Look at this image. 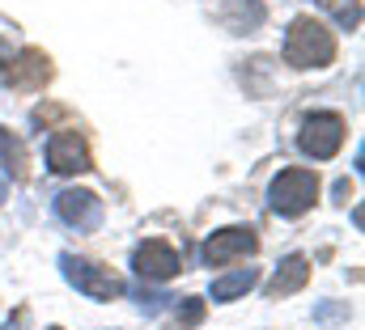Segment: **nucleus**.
<instances>
[{"mask_svg":"<svg viewBox=\"0 0 365 330\" xmlns=\"http://www.w3.org/2000/svg\"><path fill=\"white\" fill-rule=\"evenodd\" d=\"M132 267H136V275L140 280H175L182 271V258L179 250L170 246V242H162V238H153V242H140L136 254H132Z\"/></svg>","mask_w":365,"mask_h":330,"instance_id":"1a4fd4ad","label":"nucleus"},{"mask_svg":"<svg viewBox=\"0 0 365 330\" xmlns=\"http://www.w3.org/2000/svg\"><path fill=\"white\" fill-rule=\"evenodd\" d=\"M255 250H259L255 229H247V225H230V229H217V233L204 242V262H208V267H225V262L247 258V254H255Z\"/></svg>","mask_w":365,"mask_h":330,"instance_id":"0eeeda50","label":"nucleus"},{"mask_svg":"<svg viewBox=\"0 0 365 330\" xmlns=\"http://www.w3.org/2000/svg\"><path fill=\"white\" fill-rule=\"evenodd\" d=\"M47 165H51V174H90L93 153H90L86 132H77V127L51 132V140H47Z\"/></svg>","mask_w":365,"mask_h":330,"instance_id":"39448f33","label":"nucleus"},{"mask_svg":"<svg viewBox=\"0 0 365 330\" xmlns=\"http://www.w3.org/2000/svg\"><path fill=\"white\" fill-rule=\"evenodd\" d=\"M255 280H259L255 267H238V271H230V275H217V280H212V301L225 305V301H234V297H247V292L255 288Z\"/></svg>","mask_w":365,"mask_h":330,"instance_id":"ddd939ff","label":"nucleus"},{"mask_svg":"<svg viewBox=\"0 0 365 330\" xmlns=\"http://www.w3.org/2000/svg\"><path fill=\"white\" fill-rule=\"evenodd\" d=\"M323 9L340 21V30H357L361 26V0H323Z\"/></svg>","mask_w":365,"mask_h":330,"instance_id":"4468645a","label":"nucleus"},{"mask_svg":"<svg viewBox=\"0 0 365 330\" xmlns=\"http://www.w3.org/2000/svg\"><path fill=\"white\" fill-rule=\"evenodd\" d=\"M0 165H4V174H9L13 182H26V178H30V149H26V140H21L17 132H9V127H0Z\"/></svg>","mask_w":365,"mask_h":330,"instance_id":"f8f14e48","label":"nucleus"},{"mask_svg":"<svg viewBox=\"0 0 365 330\" xmlns=\"http://www.w3.org/2000/svg\"><path fill=\"white\" fill-rule=\"evenodd\" d=\"M284 60H289L293 68H327V64L336 60V34H331L319 17L302 13V17L289 21V34H284Z\"/></svg>","mask_w":365,"mask_h":330,"instance_id":"f257e3e1","label":"nucleus"},{"mask_svg":"<svg viewBox=\"0 0 365 330\" xmlns=\"http://www.w3.org/2000/svg\"><path fill=\"white\" fill-rule=\"evenodd\" d=\"M200 318H204V301H200V297H187L182 309L170 318V326L175 330H191V326H200Z\"/></svg>","mask_w":365,"mask_h":330,"instance_id":"2eb2a0df","label":"nucleus"},{"mask_svg":"<svg viewBox=\"0 0 365 330\" xmlns=\"http://www.w3.org/2000/svg\"><path fill=\"white\" fill-rule=\"evenodd\" d=\"M51 77H56V64L38 47H21L17 60L4 68V81H9V89H17V93H43L51 85Z\"/></svg>","mask_w":365,"mask_h":330,"instance_id":"423d86ee","label":"nucleus"},{"mask_svg":"<svg viewBox=\"0 0 365 330\" xmlns=\"http://www.w3.org/2000/svg\"><path fill=\"white\" fill-rule=\"evenodd\" d=\"M319 318H323V322H336V318H344V309H340V305H327V309H319Z\"/></svg>","mask_w":365,"mask_h":330,"instance_id":"f3484780","label":"nucleus"},{"mask_svg":"<svg viewBox=\"0 0 365 330\" xmlns=\"http://www.w3.org/2000/svg\"><path fill=\"white\" fill-rule=\"evenodd\" d=\"M336 199L349 203V199H353V186H349V182H336Z\"/></svg>","mask_w":365,"mask_h":330,"instance_id":"a211bd4d","label":"nucleus"},{"mask_svg":"<svg viewBox=\"0 0 365 330\" xmlns=\"http://www.w3.org/2000/svg\"><path fill=\"white\" fill-rule=\"evenodd\" d=\"M306 280H310V258L306 254H289L280 267H276V275L268 280V297H289V292H302L306 288Z\"/></svg>","mask_w":365,"mask_h":330,"instance_id":"9b49d317","label":"nucleus"},{"mask_svg":"<svg viewBox=\"0 0 365 330\" xmlns=\"http://www.w3.org/2000/svg\"><path fill=\"white\" fill-rule=\"evenodd\" d=\"M221 21L234 34H255L268 21V4L264 0H221Z\"/></svg>","mask_w":365,"mask_h":330,"instance_id":"9d476101","label":"nucleus"},{"mask_svg":"<svg viewBox=\"0 0 365 330\" xmlns=\"http://www.w3.org/2000/svg\"><path fill=\"white\" fill-rule=\"evenodd\" d=\"M21 322H26V314L17 309V314H13V318H9V322H4V326H0V330H21Z\"/></svg>","mask_w":365,"mask_h":330,"instance_id":"6ab92c4d","label":"nucleus"},{"mask_svg":"<svg viewBox=\"0 0 365 330\" xmlns=\"http://www.w3.org/2000/svg\"><path fill=\"white\" fill-rule=\"evenodd\" d=\"M56 212L77 233H93L102 225V216H106V208H102V199L93 191H60L56 195Z\"/></svg>","mask_w":365,"mask_h":330,"instance_id":"6e6552de","label":"nucleus"},{"mask_svg":"<svg viewBox=\"0 0 365 330\" xmlns=\"http://www.w3.org/2000/svg\"><path fill=\"white\" fill-rule=\"evenodd\" d=\"M47 330H60V326H47Z\"/></svg>","mask_w":365,"mask_h":330,"instance_id":"412c9836","label":"nucleus"},{"mask_svg":"<svg viewBox=\"0 0 365 330\" xmlns=\"http://www.w3.org/2000/svg\"><path fill=\"white\" fill-rule=\"evenodd\" d=\"M314 199H319V174L302 169V165L280 169L268 186V203H272L276 216H302L314 208Z\"/></svg>","mask_w":365,"mask_h":330,"instance_id":"7ed1b4c3","label":"nucleus"},{"mask_svg":"<svg viewBox=\"0 0 365 330\" xmlns=\"http://www.w3.org/2000/svg\"><path fill=\"white\" fill-rule=\"evenodd\" d=\"M344 136H349L344 115H336V110H314V115H306V123H302V132H297V149H302L306 157H314V161H331V157L344 149Z\"/></svg>","mask_w":365,"mask_h":330,"instance_id":"20e7f679","label":"nucleus"},{"mask_svg":"<svg viewBox=\"0 0 365 330\" xmlns=\"http://www.w3.org/2000/svg\"><path fill=\"white\" fill-rule=\"evenodd\" d=\"M60 271L90 301H115V297H123V275L115 267H106V262H93V258H81V254H60Z\"/></svg>","mask_w":365,"mask_h":330,"instance_id":"f03ea898","label":"nucleus"},{"mask_svg":"<svg viewBox=\"0 0 365 330\" xmlns=\"http://www.w3.org/2000/svg\"><path fill=\"white\" fill-rule=\"evenodd\" d=\"M56 119H68V110H64V106H56V102H47V106H38V110L30 115V123H34V127H43V132H51V123H56Z\"/></svg>","mask_w":365,"mask_h":330,"instance_id":"dca6fc26","label":"nucleus"},{"mask_svg":"<svg viewBox=\"0 0 365 330\" xmlns=\"http://www.w3.org/2000/svg\"><path fill=\"white\" fill-rule=\"evenodd\" d=\"M0 64H9V60H4V55H0Z\"/></svg>","mask_w":365,"mask_h":330,"instance_id":"aec40b11","label":"nucleus"}]
</instances>
